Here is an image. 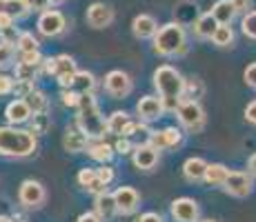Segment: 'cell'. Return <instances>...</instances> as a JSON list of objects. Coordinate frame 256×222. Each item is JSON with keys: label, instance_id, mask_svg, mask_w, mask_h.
<instances>
[{"label": "cell", "instance_id": "19", "mask_svg": "<svg viewBox=\"0 0 256 222\" xmlns=\"http://www.w3.org/2000/svg\"><path fill=\"white\" fill-rule=\"evenodd\" d=\"M132 31H134V36L140 38V40L154 38L156 33H158V22H156L154 16H150V13H140V16H136L134 22H132Z\"/></svg>", "mask_w": 256, "mask_h": 222}, {"label": "cell", "instance_id": "8", "mask_svg": "<svg viewBox=\"0 0 256 222\" xmlns=\"http://www.w3.org/2000/svg\"><path fill=\"white\" fill-rule=\"evenodd\" d=\"M47 194H45V187L40 185L38 180H24L18 189V200L20 205H24L27 209H38V207L45 202Z\"/></svg>", "mask_w": 256, "mask_h": 222}, {"label": "cell", "instance_id": "47", "mask_svg": "<svg viewBox=\"0 0 256 222\" xmlns=\"http://www.w3.org/2000/svg\"><path fill=\"white\" fill-rule=\"evenodd\" d=\"M87 191H90V194H94V196H100V194H105V191H107V185L100 180V178H96V180H92V182H90Z\"/></svg>", "mask_w": 256, "mask_h": 222}, {"label": "cell", "instance_id": "53", "mask_svg": "<svg viewBox=\"0 0 256 222\" xmlns=\"http://www.w3.org/2000/svg\"><path fill=\"white\" fill-rule=\"evenodd\" d=\"M16 22L12 16H7V13H0V29H7V27H12V24Z\"/></svg>", "mask_w": 256, "mask_h": 222}, {"label": "cell", "instance_id": "25", "mask_svg": "<svg viewBox=\"0 0 256 222\" xmlns=\"http://www.w3.org/2000/svg\"><path fill=\"white\" fill-rule=\"evenodd\" d=\"M29 11H32V9L27 7L24 0H0V13H7L14 20H20Z\"/></svg>", "mask_w": 256, "mask_h": 222}, {"label": "cell", "instance_id": "1", "mask_svg": "<svg viewBox=\"0 0 256 222\" xmlns=\"http://www.w3.org/2000/svg\"><path fill=\"white\" fill-rule=\"evenodd\" d=\"M154 87L163 100L165 111H176L185 96V78L174 67L163 65L154 71Z\"/></svg>", "mask_w": 256, "mask_h": 222}, {"label": "cell", "instance_id": "29", "mask_svg": "<svg viewBox=\"0 0 256 222\" xmlns=\"http://www.w3.org/2000/svg\"><path fill=\"white\" fill-rule=\"evenodd\" d=\"M212 42L216 44V47H232L234 42V31L230 24H218V29L214 31V36H212Z\"/></svg>", "mask_w": 256, "mask_h": 222}, {"label": "cell", "instance_id": "4", "mask_svg": "<svg viewBox=\"0 0 256 222\" xmlns=\"http://www.w3.org/2000/svg\"><path fill=\"white\" fill-rule=\"evenodd\" d=\"M185 29L178 22H167L158 29L154 36V51L158 56H174V53H185Z\"/></svg>", "mask_w": 256, "mask_h": 222}, {"label": "cell", "instance_id": "40", "mask_svg": "<svg viewBox=\"0 0 256 222\" xmlns=\"http://www.w3.org/2000/svg\"><path fill=\"white\" fill-rule=\"evenodd\" d=\"M98 174H96V169H90V167H85V169H80L78 171V182H80V187H90V182L92 180H96Z\"/></svg>", "mask_w": 256, "mask_h": 222}, {"label": "cell", "instance_id": "13", "mask_svg": "<svg viewBox=\"0 0 256 222\" xmlns=\"http://www.w3.org/2000/svg\"><path fill=\"white\" fill-rule=\"evenodd\" d=\"M32 116H34V111L29 109L24 98H16V100H12L7 107H4V118H7V122L14 127H20L24 122H29Z\"/></svg>", "mask_w": 256, "mask_h": 222}, {"label": "cell", "instance_id": "22", "mask_svg": "<svg viewBox=\"0 0 256 222\" xmlns=\"http://www.w3.org/2000/svg\"><path fill=\"white\" fill-rule=\"evenodd\" d=\"M87 154L96 162H100V165H110L116 149H114V145H107L105 140H94V142H90V147H87Z\"/></svg>", "mask_w": 256, "mask_h": 222}, {"label": "cell", "instance_id": "28", "mask_svg": "<svg viewBox=\"0 0 256 222\" xmlns=\"http://www.w3.org/2000/svg\"><path fill=\"white\" fill-rule=\"evenodd\" d=\"M130 113L127 111H114L107 118V133H114V136H122V129L130 125Z\"/></svg>", "mask_w": 256, "mask_h": 222}, {"label": "cell", "instance_id": "33", "mask_svg": "<svg viewBox=\"0 0 256 222\" xmlns=\"http://www.w3.org/2000/svg\"><path fill=\"white\" fill-rule=\"evenodd\" d=\"M24 100H27L29 109H32L34 113H42L45 111V107H47V98H45V93L42 91H32Z\"/></svg>", "mask_w": 256, "mask_h": 222}, {"label": "cell", "instance_id": "42", "mask_svg": "<svg viewBox=\"0 0 256 222\" xmlns=\"http://www.w3.org/2000/svg\"><path fill=\"white\" fill-rule=\"evenodd\" d=\"M32 91H36L34 89V82H24V80H16V85H14V93H16L18 98H27Z\"/></svg>", "mask_w": 256, "mask_h": 222}, {"label": "cell", "instance_id": "17", "mask_svg": "<svg viewBox=\"0 0 256 222\" xmlns=\"http://www.w3.org/2000/svg\"><path fill=\"white\" fill-rule=\"evenodd\" d=\"M90 136L80 131V127H67L65 136H62V147H65L70 154H80L90 147Z\"/></svg>", "mask_w": 256, "mask_h": 222}, {"label": "cell", "instance_id": "45", "mask_svg": "<svg viewBox=\"0 0 256 222\" xmlns=\"http://www.w3.org/2000/svg\"><path fill=\"white\" fill-rule=\"evenodd\" d=\"M14 91V78H9L7 73H0V96H7Z\"/></svg>", "mask_w": 256, "mask_h": 222}, {"label": "cell", "instance_id": "44", "mask_svg": "<svg viewBox=\"0 0 256 222\" xmlns=\"http://www.w3.org/2000/svg\"><path fill=\"white\" fill-rule=\"evenodd\" d=\"M20 62H29V65H45L40 51H29V53H20Z\"/></svg>", "mask_w": 256, "mask_h": 222}, {"label": "cell", "instance_id": "51", "mask_svg": "<svg viewBox=\"0 0 256 222\" xmlns=\"http://www.w3.org/2000/svg\"><path fill=\"white\" fill-rule=\"evenodd\" d=\"M140 222H163L158 214H154V211H147V214L140 216Z\"/></svg>", "mask_w": 256, "mask_h": 222}, {"label": "cell", "instance_id": "30", "mask_svg": "<svg viewBox=\"0 0 256 222\" xmlns=\"http://www.w3.org/2000/svg\"><path fill=\"white\" fill-rule=\"evenodd\" d=\"M40 67L45 65H29V62H18L16 65V80H24V82H34L40 71Z\"/></svg>", "mask_w": 256, "mask_h": 222}, {"label": "cell", "instance_id": "36", "mask_svg": "<svg viewBox=\"0 0 256 222\" xmlns=\"http://www.w3.org/2000/svg\"><path fill=\"white\" fill-rule=\"evenodd\" d=\"M240 27H243L245 36L252 38V40H256V11H248V13H245Z\"/></svg>", "mask_w": 256, "mask_h": 222}, {"label": "cell", "instance_id": "18", "mask_svg": "<svg viewBox=\"0 0 256 222\" xmlns=\"http://www.w3.org/2000/svg\"><path fill=\"white\" fill-rule=\"evenodd\" d=\"M134 165L138 167L140 171L154 169V167L158 165V149H156V147H152L150 142H145V145H138L134 149Z\"/></svg>", "mask_w": 256, "mask_h": 222}, {"label": "cell", "instance_id": "16", "mask_svg": "<svg viewBox=\"0 0 256 222\" xmlns=\"http://www.w3.org/2000/svg\"><path fill=\"white\" fill-rule=\"evenodd\" d=\"M183 142V133L176 127H167L163 131H152L150 136V145L156 147V149H172V147H178Z\"/></svg>", "mask_w": 256, "mask_h": 222}, {"label": "cell", "instance_id": "38", "mask_svg": "<svg viewBox=\"0 0 256 222\" xmlns=\"http://www.w3.org/2000/svg\"><path fill=\"white\" fill-rule=\"evenodd\" d=\"M60 98H62V105L65 107H74V109H78V105H80V96H78L76 91H72V89H62Z\"/></svg>", "mask_w": 256, "mask_h": 222}, {"label": "cell", "instance_id": "5", "mask_svg": "<svg viewBox=\"0 0 256 222\" xmlns=\"http://www.w3.org/2000/svg\"><path fill=\"white\" fill-rule=\"evenodd\" d=\"M176 116H178L180 125L192 133H198L205 127V109L198 100H180Z\"/></svg>", "mask_w": 256, "mask_h": 222}, {"label": "cell", "instance_id": "48", "mask_svg": "<svg viewBox=\"0 0 256 222\" xmlns=\"http://www.w3.org/2000/svg\"><path fill=\"white\" fill-rule=\"evenodd\" d=\"M245 120H248L250 125H256V100H252L245 107Z\"/></svg>", "mask_w": 256, "mask_h": 222}, {"label": "cell", "instance_id": "20", "mask_svg": "<svg viewBox=\"0 0 256 222\" xmlns=\"http://www.w3.org/2000/svg\"><path fill=\"white\" fill-rule=\"evenodd\" d=\"M94 211H96L102 220H112V218H114V216L118 214V205H116L114 194L105 191V194L96 196V200H94Z\"/></svg>", "mask_w": 256, "mask_h": 222}, {"label": "cell", "instance_id": "14", "mask_svg": "<svg viewBox=\"0 0 256 222\" xmlns=\"http://www.w3.org/2000/svg\"><path fill=\"white\" fill-rule=\"evenodd\" d=\"M114 20V9L105 2H94L87 9V24L94 29H105Z\"/></svg>", "mask_w": 256, "mask_h": 222}, {"label": "cell", "instance_id": "10", "mask_svg": "<svg viewBox=\"0 0 256 222\" xmlns=\"http://www.w3.org/2000/svg\"><path fill=\"white\" fill-rule=\"evenodd\" d=\"M223 189L234 198H248L252 194V178L243 171H230L228 180H225Z\"/></svg>", "mask_w": 256, "mask_h": 222}, {"label": "cell", "instance_id": "21", "mask_svg": "<svg viewBox=\"0 0 256 222\" xmlns=\"http://www.w3.org/2000/svg\"><path fill=\"white\" fill-rule=\"evenodd\" d=\"M208 162L203 158H187L185 165H183V176L187 178L190 182H198V180H205V174H208Z\"/></svg>", "mask_w": 256, "mask_h": 222}, {"label": "cell", "instance_id": "26", "mask_svg": "<svg viewBox=\"0 0 256 222\" xmlns=\"http://www.w3.org/2000/svg\"><path fill=\"white\" fill-rule=\"evenodd\" d=\"M216 29H218V22H216V18L212 16V13H203V16H198L194 22V33L198 38H212Z\"/></svg>", "mask_w": 256, "mask_h": 222}, {"label": "cell", "instance_id": "15", "mask_svg": "<svg viewBox=\"0 0 256 222\" xmlns=\"http://www.w3.org/2000/svg\"><path fill=\"white\" fill-rule=\"evenodd\" d=\"M136 113H138L140 120H145V122L158 120V118H163V113H165V105L160 98L145 96V98H140L138 105H136Z\"/></svg>", "mask_w": 256, "mask_h": 222}, {"label": "cell", "instance_id": "23", "mask_svg": "<svg viewBox=\"0 0 256 222\" xmlns=\"http://www.w3.org/2000/svg\"><path fill=\"white\" fill-rule=\"evenodd\" d=\"M94 87H96V78H94V73H90V71H76L67 89L76 91L78 96H85V93L94 91Z\"/></svg>", "mask_w": 256, "mask_h": 222}, {"label": "cell", "instance_id": "37", "mask_svg": "<svg viewBox=\"0 0 256 222\" xmlns=\"http://www.w3.org/2000/svg\"><path fill=\"white\" fill-rule=\"evenodd\" d=\"M22 31H18L16 24H12V27L7 29H0V38H2V42H9V44H16L18 38H20Z\"/></svg>", "mask_w": 256, "mask_h": 222}, {"label": "cell", "instance_id": "43", "mask_svg": "<svg viewBox=\"0 0 256 222\" xmlns=\"http://www.w3.org/2000/svg\"><path fill=\"white\" fill-rule=\"evenodd\" d=\"M96 174H98V178H100L102 182H105V185H110V182L114 180V176H116L114 174V167H110V165H100L96 169Z\"/></svg>", "mask_w": 256, "mask_h": 222}, {"label": "cell", "instance_id": "31", "mask_svg": "<svg viewBox=\"0 0 256 222\" xmlns=\"http://www.w3.org/2000/svg\"><path fill=\"white\" fill-rule=\"evenodd\" d=\"M203 93H205L203 80H198V78H190V80H185V96H187V100H198V98H203Z\"/></svg>", "mask_w": 256, "mask_h": 222}, {"label": "cell", "instance_id": "2", "mask_svg": "<svg viewBox=\"0 0 256 222\" xmlns=\"http://www.w3.org/2000/svg\"><path fill=\"white\" fill-rule=\"evenodd\" d=\"M38 149L36 133L20 127H0V156L4 158H27Z\"/></svg>", "mask_w": 256, "mask_h": 222}, {"label": "cell", "instance_id": "55", "mask_svg": "<svg viewBox=\"0 0 256 222\" xmlns=\"http://www.w3.org/2000/svg\"><path fill=\"white\" fill-rule=\"evenodd\" d=\"M0 222H14V218H9V216H0Z\"/></svg>", "mask_w": 256, "mask_h": 222}, {"label": "cell", "instance_id": "50", "mask_svg": "<svg viewBox=\"0 0 256 222\" xmlns=\"http://www.w3.org/2000/svg\"><path fill=\"white\" fill-rule=\"evenodd\" d=\"M232 4L236 9V13H240V11L248 13V9H250V0H232Z\"/></svg>", "mask_w": 256, "mask_h": 222}, {"label": "cell", "instance_id": "52", "mask_svg": "<svg viewBox=\"0 0 256 222\" xmlns=\"http://www.w3.org/2000/svg\"><path fill=\"white\" fill-rule=\"evenodd\" d=\"M136 131H138V122H134V120H132L130 125H127L125 129H122V136H125V138H130V136H134Z\"/></svg>", "mask_w": 256, "mask_h": 222}, {"label": "cell", "instance_id": "3", "mask_svg": "<svg viewBox=\"0 0 256 222\" xmlns=\"http://www.w3.org/2000/svg\"><path fill=\"white\" fill-rule=\"evenodd\" d=\"M76 125L80 127L82 133L90 136V140H102V136L107 133V120L102 118L100 109H98V102H96V98H94V93L80 96Z\"/></svg>", "mask_w": 256, "mask_h": 222}, {"label": "cell", "instance_id": "39", "mask_svg": "<svg viewBox=\"0 0 256 222\" xmlns=\"http://www.w3.org/2000/svg\"><path fill=\"white\" fill-rule=\"evenodd\" d=\"M114 149H116V154L127 156V154H132V151H134L136 147L132 145V140H130V138H125V136H118V140H116Z\"/></svg>", "mask_w": 256, "mask_h": 222}, {"label": "cell", "instance_id": "12", "mask_svg": "<svg viewBox=\"0 0 256 222\" xmlns=\"http://www.w3.org/2000/svg\"><path fill=\"white\" fill-rule=\"evenodd\" d=\"M114 198L118 205V214L122 216H132L140 205V196L134 187H118L114 191Z\"/></svg>", "mask_w": 256, "mask_h": 222}, {"label": "cell", "instance_id": "34", "mask_svg": "<svg viewBox=\"0 0 256 222\" xmlns=\"http://www.w3.org/2000/svg\"><path fill=\"white\" fill-rule=\"evenodd\" d=\"M16 47H18V51H20V53L38 51V40L34 38V33L22 31V33H20V38H18V42H16Z\"/></svg>", "mask_w": 256, "mask_h": 222}, {"label": "cell", "instance_id": "6", "mask_svg": "<svg viewBox=\"0 0 256 222\" xmlns=\"http://www.w3.org/2000/svg\"><path fill=\"white\" fill-rule=\"evenodd\" d=\"M45 71L49 73V76H54L58 82H60L62 89L70 87L74 73L78 71L76 69V62H74L72 56H65V53H60V56L56 58H47L45 60Z\"/></svg>", "mask_w": 256, "mask_h": 222}, {"label": "cell", "instance_id": "56", "mask_svg": "<svg viewBox=\"0 0 256 222\" xmlns=\"http://www.w3.org/2000/svg\"><path fill=\"white\" fill-rule=\"evenodd\" d=\"M203 222H218V220H203Z\"/></svg>", "mask_w": 256, "mask_h": 222}, {"label": "cell", "instance_id": "41", "mask_svg": "<svg viewBox=\"0 0 256 222\" xmlns=\"http://www.w3.org/2000/svg\"><path fill=\"white\" fill-rule=\"evenodd\" d=\"M27 2L29 9H40V11H47V9H52L54 4L62 2V0H24Z\"/></svg>", "mask_w": 256, "mask_h": 222}, {"label": "cell", "instance_id": "24", "mask_svg": "<svg viewBox=\"0 0 256 222\" xmlns=\"http://www.w3.org/2000/svg\"><path fill=\"white\" fill-rule=\"evenodd\" d=\"M210 13L216 18L218 24H232L234 16H236V9H234L232 0H216Z\"/></svg>", "mask_w": 256, "mask_h": 222}, {"label": "cell", "instance_id": "7", "mask_svg": "<svg viewBox=\"0 0 256 222\" xmlns=\"http://www.w3.org/2000/svg\"><path fill=\"white\" fill-rule=\"evenodd\" d=\"M67 27V20L58 9H47V11L40 13L38 18V31L47 38H54V36H60Z\"/></svg>", "mask_w": 256, "mask_h": 222}, {"label": "cell", "instance_id": "32", "mask_svg": "<svg viewBox=\"0 0 256 222\" xmlns=\"http://www.w3.org/2000/svg\"><path fill=\"white\" fill-rule=\"evenodd\" d=\"M49 129V116L45 111L42 113H34L32 120H29V131L36 133V136H40V133H47Z\"/></svg>", "mask_w": 256, "mask_h": 222}, {"label": "cell", "instance_id": "49", "mask_svg": "<svg viewBox=\"0 0 256 222\" xmlns=\"http://www.w3.org/2000/svg\"><path fill=\"white\" fill-rule=\"evenodd\" d=\"M78 222H102V218L96 214V211H87V214H82Z\"/></svg>", "mask_w": 256, "mask_h": 222}, {"label": "cell", "instance_id": "11", "mask_svg": "<svg viewBox=\"0 0 256 222\" xmlns=\"http://www.w3.org/2000/svg\"><path fill=\"white\" fill-rule=\"evenodd\" d=\"M170 211L176 222H198V202L194 198H176Z\"/></svg>", "mask_w": 256, "mask_h": 222}, {"label": "cell", "instance_id": "27", "mask_svg": "<svg viewBox=\"0 0 256 222\" xmlns=\"http://www.w3.org/2000/svg\"><path fill=\"white\" fill-rule=\"evenodd\" d=\"M230 176V169L225 165H220V162H214V165L208 167V174H205V182L208 185H214V187H223L225 180H228Z\"/></svg>", "mask_w": 256, "mask_h": 222}, {"label": "cell", "instance_id": "46", "mask_svg": "<svg viewBox=\"0 0 256 222\" xmlns=\"http://www.w3.org/2000/svg\"><path fill=\"white\" fill-rule=\"evenodd\" d=\"M243 78H245V85L256 89V62L248 65V69H245V73H243Z\"/></svg>", "mask_w": 256, "mask_h": 222}, {"label": "cell", "instance_id": "54", "mask_svg": "<svg viewBox=\"0 0 256 222\" xmlns=\"http://www.w3.org/2000/svg\"><path fill=\"white\" fill-rule=\"evenodd\" d=\"M248 169H250V174L256 176V154L250 158V162H248Z\"/></svg>", "mask_w": 256, "mask_h": 222}, {"label": "cell", "instance_id": "35", "mask_svg": "<svg viewBox=\"0 0 256 222\" xmlns=\"http://www.w3.org/2000/svg\"><path fill=\"white\" fill-rule=\"evenodd\" d=\"M14 58H16V49L9 42H0V69H7L14 65Z\"/></svg>", "mask_w": 256, "mask_h": 222}, {"label": "cell", "instance_id": "9", "mask_svg": "<svg viewBox=\"0 0 256 222\" xmlns=\"http://www.w3.org/2000/svg\"><path fill=\"white\" fill-rule=\"evenodd\" d=\"M132 78L130 73L120 71V69H114V71H110L105 76V91L110 93V96L114 98H125L132 93Z\"/></svg>", "mask_w": 256, "mask_h": 222}]
</instances>
